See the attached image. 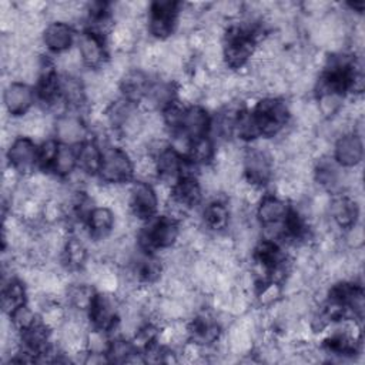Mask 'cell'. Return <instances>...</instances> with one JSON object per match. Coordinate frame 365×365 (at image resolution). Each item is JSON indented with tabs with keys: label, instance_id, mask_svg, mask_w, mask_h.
Instances as JSON below:
<instances>
[{
	"label": "cell",
	"instance_id": "21",
	"mask_svg": "<svg viewBox=\"0 0 365 365\" xmlns=\"http://www.w3.org/2000/svg\"><path fill=\"white\" fill-rule=\"evenodd\" d=\"M94 299H96V296H94V291H93L92 285L76 284V285H71L67 289V300L71 304V307L76 308L78 311L92 308Z\"/></svg>",
	"mask_w": 365,
	"mask_h": 365
},
{
	"label": "cell",
	"instance_id": "17",
	"mask_svg": "<svg viewBox=\"0 0 365 365\" xmlns=\"http://www.w3.org/2000/svg\"><path fill=\"white\" fill-rule=\"evenodd\" d=\"M79 50L83 63L90 67H97L104 62V48L100 42V38L92 33L82 36L79 41Z\"/></svg>",
	"mask_w": 365,
	"mask_h": 365
},
{
	"label": "cell",
	"instance_id": "14",
	"mask_svg": "<svg viewBox=\"0 0 365 365\" xmlns=\"http://www.w3.org/2000/svg\"><path fill=\"white\" fill-rule=\"evenodd\" d=\"M56 133L62 143L70 145L82 141V138L86 134V129L78 116L66 115L57 120Z\"/></svg>",
	"mask_w": 365,
	"mask_h": 365
},
{
	"label": "cell",
	"instance_id": "32",
	"mask_svg": "<svg viewBox=\"0 0 365 365\" xmlns=\"http://www.w3.org/2000/svg\"><path fill=\"white\" fill-rule=\"evenodd\" d=\"M42 310H43L42 322L48 328H50V330H59V328L63 325V322L66 321V314L63 308H60L55 303H49Z\"/></svg>",
	"mask_w": 365,
	"mask_h": 365
},
{
	"label": "cell",
	"instance_id": "4",
	"mask_svg": "<svg viewBox=\"0 0 365 365\" xmlns=\"http://www.w3.org/2000/svg\"><path fill=\"white\" fill-rule=\"evenodd\" d=\"M244 163H245V173L248 176V181L252 182V185H266V182L270 180L271 177V171H273V160L269 155L267 150L255 148L251 149L245 157H244Z\"/></svg>",
	"mask_w": 365,
	"mask_h": 365
},
{
	"label": "cell",
	"instance_id": "6",
	"mask_svg": "<svg viewBox=\"0 0 365 365\" xmlns=\"http://www.w3.org/2000/svg\"><path fill=\"white\" fill-rule=\"evenodd\" d=\"M177 3L173 2H157L152 8L150 31L159 39H166L171 34L176 22Z\"/></svg>",
	"mask_w": 365,
	"mask_h": 365
},
{
	"label": "cell",
	"instance_id": "3",
	"mask_svg": "<svg viewBox=\"0 0 365 365\" xmlns=\"http://www.w3.org/2000/svg\"><path fill=\"white\" fill-rule=\"evenodd\" d=\"M223 52L230 67H241L254 53V41L250 31L240 27L231 30Z\"/></svg>",
	"mask_w": 365,
	"mask_h": 365
},
{
	"label": "cell",
	"instance_id": "20",
	"mask_svg": "<svg viewBox=\"0 0 365 365\" xmlns=\"http://www.w3.org/2000/svg\"><path fill=\"white\" fill-rule=\"evenodd\" d=\"M287 214L285 204L275 197L263 199L259 206V217L263 224L282 222V218H285Z\"/></svg>",
	"mask_w": 365,
	"mask_h": 365
},
{
	"label": "cell",
	"instance_id": "1",
	"mask_svg": "<svg viewBox=\"0 0 365 365\" xmlns=\"http://www.w3.org/2000/svg\"><path fill=\"white\" fill-rule=\"evenodd\" d=\"M100 173L104 181L112 182V185H122L133 176L134 167L126 152L108 148L101 155Z\"/></svg>",
	"mask_w": 365,
	"mask_h": 365
},
{
	"label": "cell",
	"instance_id": "7",
	"mask_svg": "<svg viewBox=\"0 0 365 365\" xmlns=\"http://www.w3.org/2000/svg\"><path fill=\"white\" fill-rule=\"evenodd\" d=\"M157 196L149 182H137L131 187L130 204L138 218H150L157 210Z\"/></svg>",
	"mask_w": 365,
	"mask_h": 365
},
{
	"label": "cell",
	"instance_id": "30",
	"mask_svg": "<svg viewBox=\"0 0 365 365\" xmlns=\"http://www.w3.org/2000/svg\"><path fill=\"white\" fill-rule=\"evenodd\" d=\"M60 92L64 94L67 103L79 104L85 96V86L73 76H66L60 83Z\"/></svg>",
	"mask_w": 365,
	"mask_h": 365
},
{
	"label": "cell",
	"instance_id": "34",
	"mask_svg": "<svg viewBox=\"0 0 365 365\" xmlns=\"http://www.w3.org/2000/svg\"><path fill=\"white\" fill-rule=\"evenodd\" d=\"M12 322L16 328H19L20 331L27 330L31 325L36 324V315H34V310L27 307V306H22L19 307L12 315Z\"/></svg>",
	"mask_w": 365,
	"mask_h": 365
},
{
	"label": "cell",
	"instance_id": "10",
	"mask_svg": "<svg viewBox=\"0 0 365 365\" xmlns=\"http://www.w3.org/2000/svg\"><path fill=\"white\" fill-rule=\"evenodd\" d=\"M33 103V92L24 83H10L5 92V106L10 115L26 113Z\"/></svg>",
	"mask_w": 365,
	"mask_h": 365
},
{
	"label": "cell",
	"instance_id": "23",
	"mask_svg": "<svg viewBox=\"0 0 365 365\" xmlns=\"http://www.w3.org/2000/svg\"><path fill=\"white\" fill-rule=\"evenodd\" d=\"M174 194H176L174 199L178 203L189 208L200 201L201 189L196 178H182V181H180V185L177 186Z\"/></svg>",
	"mask_w": 365,
	"mask_h": 365
},
{
	"label": "cell",
	"instance_id": "38",
	"mask_svg": "<svg viewBox=\"0 0 365 365\" xmlns=\"http://www.w3.org/2000/svg\"><path fill=\"white\" fill-rule=\"evenodd\" d=\"M59 153V145L56 144V141L49 140L46 143H43V145L39 150V163L43 167H49L55 164V160L57 157Z\"/></svg>",
	"mask_w": 365,
	"mask_h": 365
},
{
	"label": "cell",
	"instance_id": "24",
	"mask_svg": "<svg viewBox=\"0 0 365 365\" xmlns=\"http://www.w3.org/2000/svg\"><path fill=\"white\" fill-rule=\"evenodd\" d=\"M78 164L80 171L86 174H94L101 166V153L93 143H85L78 155Z\"/></svg>",
	"mask_w": 365,
	"mask_h": 365
},
{
	"label": "cell",
	"instance_id": "25",
	"mask_svg": "<svg viewBox=\"0 0 365 365\" xmlns=\"http://www.w3.org/2000/svg\"><path fill=\"white\" fill-rule=\"evenodd\" d=\"M64 254H66V262L71 269H80L87 262V250L85 241H82L78 237L67 240L64 247Z\"/></svg>",
	"mask_w": 365,
	"mask_h": 365
},
{
	"label": "cell",
	"instance_id": "12",
	"mask_svg": "<svg viewBox=\"0 0 365 365\" xmlns=\"http://www.w3.org/2000/svg\"><path fill=\"white\" fill-rule=\"evenodd\" d=\"M73 39V31L66 23L53 22L43 30V42L46 48L55 52H66L69 50Z\"/></svg>",
	"mask_w": 365,
	"mask_h": 365
},
{
	"label": "cell",
	"instance_id": "28",
	"mask_svg": "<svg viewBox=\"0 0 365 365\" xmlns=\"http://www.w3.org/2000/svg\"><path fill=\"white\" fill-rule=\"evenodd\" d=\"M234 130L238 133L241 138H254L260 134V129L254 116H251L247 112H240L237 113L236 123H234Z\"/></svg>",
	"mask_w": 365,
	"mask_h": 365
},
{
	"label": "cell",
	"instance_id": "42",
	"mask_svg": "<svg viewBox=\"0 0 365 365\" xmlns=\"http://www.w3.org/2000/svg\"><path fill=\"white\" fill-rule=\"evenodd\" d=\"M347 243L352 248H359L364 243V230L361 226L352 224L347 234Z\"/></svg>",
	"mask_w": 365,
	"mask_h": 365
},
{
	"label": "cell",
	"instance_id": "36",
	"mask_svg": "<svg viewBox=\"0 0 365 365\" xmlns=\"http://www.w3.org/2000/svg\"><path fill=\"white\" fill-rule=\"evenodd\" d=\"M82 63H83V59H82L79 49L66 50L59 57V66L67 73V76L71 75L73 71H76L82 66Z\"/></svg>",
	"mask_w": 365,
	"mask_h": 365
},
{
	"label": "cell",
	"instance_id": "40",
	"mask_svg": "<svg viewBox=\"0 0 365 365\" xmlns=\"http://www.w3.org/2000/svg\"><path fill=\"white\" fill-rule=\"evenodd\" d=\"M185 112H186L185 108L173 101L171 104L167 106L166 112H164V123H167L171 127L181 126V120H182V116H185Z\"/></svg>",
	"mask_w": 365,
	"mask_h": 365
},
{
	"label": "cell",
	"instance_id": "41",
	"mask_svg": "<svg viewBox=\"0 0 365 365\" xmlns=\"http://www.w3.org/2000/svg\"><path fill=\"white\" fill-rule=\"evenodd\" d=\"M192 138L186 133H177L171 141V150H174L178 156L190 153L192 150Z\"/></svg>",
	"mask_w": 365,
	"mask_h": 365
},
{
	"label": "cell",
	"instance_id": "26",
	"mask_svg": "<svg viewBox=\"0 0 365 365\" xmlns=\"http://www.w3.org/2000/svg\"><path fill=\"white\" fill-rule=\"evenodd\" d=\"M206 223L213 230H224L230 222L229 208L223 203H213L206 208Z\"/></svg>",
	"mask_w": 365,
	"mask_h": 365
},
{
	"label": "cell",
	"instance_id": "11",
	"mask_svg": "<svg viewBox=\"0 0 365 365\" xmlns=\"http://www.w3.org/2000/svg\"><path fill=\"white\" fill-rule=\"evenodd\" d=\"M180 127H181V131L186 133L190 138L197 140L200 137H204V134L207 133V130L210 127L208 115L204 108L194 106L185 112V116H182Z\"/></svg>",
	"mask_w": 365,
	"mask_h": 365
},
{
	"label": "cell",
	"instance_id": "5",
	"mask_svg": "<svg viewBox=\"0 0 365 365\" xmlns=\"http://www.w3.org/2000/svg\"><path fill=\"white\" fill-rule=\"evenodd\" d=\"M9 162L10 167L16 171L27 174L34 169L36 162H39V153L34 143L29 137H22L15 140L9 149Z\"/></svg>",
	"mask_w": 365,
	"mask_h": 365
},
{
	"label": "cell",
	"instance_id": "43",
	"mask_svg": "<svg viewBox=\"0 0 365 365\" xmlns=\"http://www.w3.org/2000/svg\"><path fill=\"white\" fill-rule=\"evenodd\" d=\"M241 12V5L237 2H223L217 6V15L226 17H236Z\"/></svg>",
	"mask_w": 365,
	"mask_h": 365
},
{
	"label": "cell",
	"instance_id": "15",
	"mask_svg": "<svg viewBox=\"0 0 365 365\" xmlns=\"http://www.w3.org/2000/svg\"><path fill=\"white\" fill-rule=\"evenodd\" d=\"M328 211L331 213L334 222L340 227H351L352 224H355L358 215L357 203L352 199L343 197V196L331 200Z\"/></svg>",
	"mask_w": 365,
	"mask_h": 365
},
{
	"label": "cell",
	"instance_id": "27",
	"mask_svg": "<svg viewBox=\"0 0 365 365\" xmlns=\"http://www.w3.org/2000/svg\"><path fill=\"white\" fill-rule=\"evenodd\" d=\"M321 116H337L343 108V94L340 92H327L320 94L318 103H317Z\"/></svg>",
	"mask_w": 365,
	"mask_h": 365
},
{
	"label": "cell",
	"instance_id": "2",
	"mask_svg": "<svg viewBox=\"0 0 365 365\" xmlns=\"http://www.w3.org/2000/svg\"><path fill=\"white\" fill-rule=\"evenodd\" d=\"M289 116V108L274 99H266L259 103L257 110H255V120H257L260 133L266 136L277 134L284 124L287 123Z\"/></svg>",
	"mask_w": 365,
	"mask_h": 365
},
{
	"label": "cell",
	"instance_id": "9",
	"mask_svg": "<svg viewBox=\"0 0 365 365\" xmlns=\"http://www.w3.org/2000/svg\"><path fill=\"white\" fill-rule=\"evenodd\" d=\"M180 230L177 226V222L170 217L162 218L156 223L152 224L150 230L148 231V240L149 244L160 248H169L171 247L177 238H178Z\"/></svg>",
	"mask_w": 365,
	"mask_h": 365
},
{
	"label": "cell",
	"instance_id": "13",
	"mask_svg": "<svg viewBox=\"0 0 365 365\" xmlns=\"http://www.w3.org/2000/svg\"><path fill=\"white\" fill-rule=\"evenodd\" d=\"M92 321L100 330H108L116 321V306L108 296H99L90 308Z\"/></svg>",
	"mask_w": 365,
	"mask_h": 365
},
{
	"label": "cell",
	"instance_id": "31",
	"mask_svg": "<svg viewBox=\"0 0 365 365\" xmlns=\"http://www.w3.org/2000/svg\"><path fill=\"white\" fill-rule=\"evenodd\" d=\"M76 163H78V157L75 153H73V150L69 148V145H62V148H59V153L53 167L59 174H70L73 169H75Z\"/></svg>",
	"mask_w": 365,
	"mask_h": 365
},
{
	"label": "cell",
	"instance_id": "22",
	"mask_svg": "<svg viewBox=\"0 0 365 365\" xmlns=\"http://www.w3.org/2000/svg\"><path fill=\"white\" fill-rule=\"evenodd\" d=\"M26 301V291L22 282L10 280L9 284L5 285L3 288V310L6 314H13L19 307L24 306Z\"/></svg>",
	"mask_w": 365,
	"mask_h": 365
},
{
	"label": "cell",
	"instance_id": "18",
	"mask_svg": "<svg viewBox=\"0 0 365 365\" xmlns=\"http://www.w3.org/2000/svg\"><path fill=\"white\" fill-rule=\"evenodd\" d=\"M122 90L127 96V100H140L148 93V78L140 70H129L123 76Z\"/></svg>",
	"mask_w": 365,
	"mask_h": 365
},
{
	"label": "cell",
	"instance_id": "19",
	"mask_svg": "<svg viewBox=\"0 0 365 365\" xmlns=\"http://www.w3.org/2000/svg\"><path fill=\"white\" fill-rule=\"evenodd\" d=\"M181 159L174 150H166L162 155H159L157 159V169H159V176L162 181L167 182V185H173L177 181L178 174L181 173Z\"/></svg>",
	"mask_w": 365,
	"mask_h": 365
},
{
	"label": "cell",
	"instance_id": "33",
	"mask_svg": "<svg viewBox=\"0 0 365 365\" xmlns=\"http://www.w3.org/2000/svg\"><path fill=\"white\" fill-rule=\"evenodd\" d=\"M190 156L196 163H206L213 157V144L208 138L200 137L192 144Z\"/></svg>",
	"mask_w": 365,
	"mask_h": 365
},
{
	"label": "cell",
	"instance_id": "8",
	"mask_svg": "<svg viewBox=\"0 0 365 365\" xmlns=\"http://www.w3.org/2000/svg\"><path fill=\"white\" fill-rule=\"evenodd\" d=\"M336 157L341 166L355 167L362 159V141L358 134L340 137L336 145Z\"/></svg>",
	"mask_w": 365,
	"mask_h": 365
},
{
	"label": "cell",
	"instance_id": "16",
	"mask_svg": "<svg viewBox=\"0 0 365 365\" xmlns=\"http://www.w3.org/2000/svg\"><path fill=\"white\" fill-rule=\"evenodd\" d=\"M115 222V213L108 207L93 208L89 214L90 233L99 238H104L113 231Z\"/></svg>",
	"mask_w": 365,
	"mask_h": 365
},
{
	"label": "cell",
	"instance_id": "39",
	"mask_svg": "<svg viewBox=\"0 0 365 365\" xmlns=\"http://www.w3.org/2000/svg\"><path fill=\"white\" fill-rule=\"evenodd\" d=\"M281 296V288L277 282H270V284H264V287L260 291V303L263 306H274L278 300V297Z\"/></svg>",
	"mask_w": 365,
	"mask_h": 365
},
{
	"label": "cell",
	"instance_id": "37",
	"mask_svg": "<svg viewBox=\"0 0 365 365\" xmlns=\"http://www.w3.org/2000/svg\"><path fill=\"white\" fill-rule=\"evenodd\" d=\"M108 355L112 357L113 361H117V362H127L129 357L134 352L133 351V347L124 341V340H117L115 343L110 344V348H108Z\"/></svg>",
	"mask_w": 365,
	"mask_h": 365
},
{
	"label": "cell",
	"instance_id": "29",
	"mask_svg": "<svg viewBox=\"0 0 365 365\" xmlns=\"http://www.w3.org/2000/svg\"><path fill=\"white\" fill-rule=\"evenodd\" d=\"M134 174L141 180V182H149L155 180L159 176L157 160H155L149 155L138 157L134 164Z\"/></svg>",
	"mask_w": 365,
	"mask_h": 365
},
{
	"label": "cell",
	"instance_id": "35",
	"mask_svg": "<svg viewBox=\"0 0 365 365\" xmlns=\"http://www.w3.org/2000/svg\"><path fill=\"white\" fill-rule=\"evenodd\" d=\"M86 345L90 352H97V354H104L108 351V348H110V343H108L104 330H100V328L92 331L86 337Z\"/></svg>",
	"mask_w": 365,
	"mask_h": 365
}]
</instances>
